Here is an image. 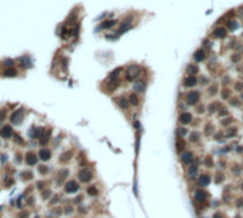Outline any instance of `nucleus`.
Wrapping results in <instances>:
<instances>
[{"label":"nucleus","mask_w":243,"mask_h":218,"mask_svg":"<svg viewBox=\"0 0 243 218\" xmlns=\"http://www.w3.org/2000/svg\"><path fill=\"white\" fill-rule=\"evenodd\" d=\"M238 207H243V200H239V201H238Z\"/></svg>","instance_id":"4c0bfd02"},{"label":"nucleus","mask_w":243,"mask_h":218,"mask_svg":"<svg viewBox=\"0 0 243 218\" xmlns=\"http://www.w3.org/2000/svg\"><path fill=\"white\" fill-rule=\"evenodd\" d=\"M115 23H116L115 20H112V22H106V23H103V27H105V29H109V27H112Z\"/></svg>","instance_id":"b1692460"},{"label":"nucleus","mask_w":243,"mask_h":218,"mask_svg":"<svg viewBox=\"0 0 243 218\" xmlns=\"http://www.w3.org/2000/svg\"><path fill=\"white\" fill-rule=\"evenodd\" d=\"M213 218H225V217H223V214H222V213H216V214L213 215Z\"/></svg>","instance_id":"72a5a7b5"},{"label":"nucleus","mask_w":243,"mask_h":218,"mask_svg":"<svg viewBox=\"0 0 243 218\" xmlns=\"http://www.w3.org/2000/svg\"><path fill=\"white\" fill-rule=\"evenodd\" d=\"M236 133H238V130L233 127L232 130H229V133H227V137H235V136H236Z\"/></svg>","instance_id":"393cba45"},{"label":"nucleus","mask_w":243,"mask_h":218,"mask_svg":"<svg viewBox=\"0 0 243 218\" xmlns=\"http://www.w3.org/2000/svg\"><path fill=\"white\" fill-rule=\"evenodd\" d=\"M6 74H7V76H14L16 72H14V70H9V72H6Z\"/></svg>","instance_id":"e433bc0d"},{"label":"nucleus","mask_w":243,"mask_h":218,"mask_svg":"<svg viewBox=\"0 0 243 218\" xmlns=\"http://www.w3.org/2000/svg\"><path fill=\"white\" fill-rule=\"evenodd\" d=\"M87 192H89L90 195H97V188H94V187H90V188L87 190Z\"/></svg>","instance_id":"5701e85b"},{"label":"nucleus","mask_w":243,"mask_h":218,"mask_svg":"<svg viewBox=\"0 0 243 218\" xmlns=\"http://www.w3.org/2000/svg\"><path fill=\"white\" fill-rule=\"evenodd\" d=\"M219 114H220V115H226V114H227V111H226V109H222L220 111H219Z\"/></svg>","instance_id":"c9c22d12"},{"label":"nucleus","mask_w":243,"mask_h":218,"mask_svg":"<svg viewBox=\"0 0 243 218\" xmlns=\"http://www.w3.org/2000/svg\"><path fill=\"white\" fill-rule=\"evenodd\" d=\"M117 103H119V106H120L122 109H127V106H129V101L126 99H119Z\"/></svg>","instance_id":"6ab92c4d"},{"label":"nucleus","mask_w":243,"mask_h":218,"mask_svg":"<svg viewBox=\"0 0 243 218\" xmlns=\"http://www.w3.org/2000/svg\"><path fill=\"white\" fill-rule=\"evenodd\" d=\"M129 100H130V103H132L133 106H137V104H139V99H137V96H136V94H130Z\"/></svg>","instance_id":"a211bd4d"},{"label":"nucleus","mask_w":243,"mask_h":218,"mask_svg":"<svg viewBox=\"0 0 243 218\" xmlns=\"http://www.w3.org/2000/svg\"><path fill=\"white\" fill-rule=\"evenodd\" d=\"M230 123H232V118H226V120H223V121H222V124H223V126H229Z\"/></svg>","instance_id":"bb28decb"},{"label":"nucleus","mask_w":243,"mask_h":218,"mask_svg":"<svg viewBox=\"0 0 243 218\" xmlns=\"http://www.w3.org/2000/svg\"><path fill=\"white\" fill-rule=\"evenodd\" d=\"M40 173H46V167H40Z\"/></svg>","instance_id":"ea45409f"},{"label":"nucleus","mask_w":243,"mask_h":218,"mask_svg":"<svg viewBox=\"0 0 243 218\" xmlns=\"http://www.w3.org/2000/svg\"><path fill=\"white\" fill-rule=\"evenodd\" d=\"M199 99H200V96H199V93L198 91H190V93H187L186 94V101H187V104H196L198 101H199Z\"/></svg>","instance_id":"f257e3e1"},{"label":"nucleus","mask_w":243,"mask_h":218,"mask_svg":"<svg viewBox=\"0 0 243 218\" xmlns=\"http://www.w3.org/2000/svg\"><path fill=\"white\" fill-rule=\"evenodd\" d=\"M50 155H52V153H50V150H47V148H41L40 153H39V157H40L41 160H49L50 158Z\"/></svg>","instance_id":"f8f14e48"},{"label":"nucleus","mask_w":243,"mask_h":218,"mask_svg":"<svg viewBox=\"0 0 243 218\" xmlns=\"http://www.w3.org/2000/svg\"><path fill=\"white\" fill-rule=\"evenodd\" d=\"M236 87H238V90H243V84H238Z\"/></svg>","instance_id":"58836bf2"},{"label":"nucleus","mask_w":243,"mask_h":218,"mask_svg":"<svg viewBox=\"0 0 243 218\" xmlns=\"http://www.w3.org/2000/svg\"><path fill=\"white\" fill-rule=\"evenodd\" d=\"M216 182H217V184H219V182H223V175H222V174H217V175H216Z\"/></svg>","instance_id":"a878e982"},{"label":"nucleus","mask_w":243,"mask_h":218,"mask_svg":"<svg viewBox=\"0 0 243 218\" xmlns=\"http://www.w3.org/2000/svg\"><path fill=\"white\" fill-rule=\"evenodd\" d=\"M199 140H200V134H199V133H196V131H195V133H192V136H190V141H192V143H198Z\"/></svg>","instance_id":"f3484780"},{"label":"nucleus","mask_w":243,"mask_h":218,"mask_svg":"<svg viewBox=\"0 0 243 218\" xmlns=\"http://www.w3.org/2000/svg\"><path fill=\"white\" fill-rule=\"evenodd\" d=\"M236 26H238V24H236L235 22H232V23H229V29H236Z\"/></svg>","instance_id":"f704fd0d"},{"label":"nucleus","mask_w":243,"mask_h":218,"mask_svg":"<svg viewBox=\"0 0 243 218\" xmlns=\"http://www.w3.org/2000/svg\"><path fill=\"white\" fill-rule=\"evenodd\" d=\"M187 173H189V175H190V177H195V175L198 174V167L192 165V167L189 168V171H187Z\"/></svg>","instance_id":"aec40b11"},{"label":"nucleus","mask_w":243,"mask_h":218,"mask_svg":"<svg viewBox=\"0 0 243 218\" xmlns=\"http://www.w3.org/2000/svg\"><path fill=\"white\" fill-rule=\"evenodd\" d=\"M192 120H193V117H192V114L190 113H182L180 114V118H179V121L183 124V126H186V124H190L192 123Z\"/></svg>","instance_id":"20e7f679"},{"label":"nucleus","mask_w":243,"mask_h":218,"mask_svg":"<svg viewBox=\"0 0 243 218\" xmlns=\"http://www.w3.org/2000/svg\"><path fill=\"white\" fill-rule=\"evenodd\" d=\"M22 118H23V111H22V110H17V111H14L13 115H12V123L19 124V121H22Z\"/></svg>","instance_id":"6e6552de"},{"label":"nucleus","mask_w":243,"mask_h":218,"mask_svg":"<svg viewBox=\"0 0 243 218\" xmlns=\"http://www.w3.org/2000/svg\"><path fill=\"white\" fill-rule=\"evenodd\" d=\"M204 164H206L207 167H213V160H212V157H206Z\"/></svg>","instance_id":"4be33fe9"},{"label":"nucleus","mask_w":243,"mask_h":218,"mask_svg":"<svg viewBox=\"0 0 243 218\" xmlns=\"http://www.w3.org/2000/svg\"><path fill=\"white\" fill-rule=\"evenodd\" d=\"M193 57H195V60H196V61H202L203 59H204V51H203V50H198V51L195 53V56H193Z\"/></svg>","instance_id":"dca6fc26"},{"label":"nucleus","mask_w":243,"mask_h":218,"mask_svg":"<svg viewBox=\"0 0 243 218\" xmlns=\"http://www.w3.org/2000/svg\"><path fill=\"white\" fill-rule=\"evenodd\" d=\"M4 115H6V110H0V121L4 118Z\"/></svg>","instance_id":"473e14b6"},{"label":"nucleus","mask_w":243,"mask_h":218,"mask_svg":"<svg viewBox=\"0 0 243 218\" xmlns=\"http://www.w3.org/2000/svg\"><path fill=\"white\" fill-rule=\"evenodd\" d=\"M64 190H66V192H69V194L77 192V191H79V184L76 181H69V182H66Z\"/></svg>","instance_id":"f03ea898"},{"label":"nucleus","mask_w":243,"mask_h":218,"mask_svg":"<svg viewBox=\"0 0 243 218\" xmlns=\"http://www.w3.org/2000/svg\"><path fill=\"white\" fill-rule=\"evenodd\" d=\"M69 155H72V153H66V154H63L62 161H67V160H69Z\"/></svg>","instance_id":"cd10ccee"},{"label":"nucleus","mask_w":243,"mask_h":218,"mask_svg":"<svg viewBox=\"0 0 243 218\" xmlns=\"http://www.w3.org/2000/svg\"><path fill=\"white\" fill-rule=\"evenodd\" d=\"M222 97H223V99H227V97H229V91H227V90H223V91H222Z\"/></svg>","instance_id":"c85d7f7f"},{"label":"nucleus","mask_w":243,"mask_h":218,"mask_svg":"<svg viewBox=\"0 0 243 218\" xmlns=\"http://www.w3.org/2000/svg\"><path fill=\"white\" fill-rule=\"evenodd\" d=\"M214 36L216 37H219V38H223V37H226V30L225 29H216L214 30Z\"/></svg>","instance_id":"2eb2a0df"},{"label":"nucleus","mask_w":243,"mask_h":218,"mask_svg":"<svg viewBox=\"0 0 243 218\" xmlns=\"http://www.w3.org/2000/svg\"><path fill=\"white\" fill-rule=\"evenodd\" d=\"M196 83H198V78L195 76H189L187 78H185V86L186 87H193V86H196Z\"/></svg>","instance_id":"9d476101"},{"label":"nucleus","mask_w":243,"mask_h":218,"mask_svg":"<svg viewBox=\"0 0 243 218\" xmlns=\"http://www.w3.org/2000/svg\"><path fill=\"white\" fill-rule=\"evenodd\" d=\"M242 188H243V182H242Z\"/></svg>","instance_id":"a19ab883"},{"label":"nucleus","mask_w":243,"mask_h":218,"mask_svg":"<svg viewBox=\"0 0 243 218\" xmlns=\"http://www.w3.org/2000/svg\"><path fill=\"white\" fill-rule=\"evenodd\" d=\"M216 109H217V104H212V106L209 107V111H210V113H214Z\"/></svg>","instance_id":"7c9ffc66"},{"label":"nucleus","mask_w":243,"mask_h":218,"mask_svg":"<svg viewBox=\"0 0 243 218\" xmlns=\"http://www.w3.org/2000/svg\"><path fill=\"white\" fill-rule=\"evenodd\" d=\"M198 182L200 184V185H209V182H210V177L209 175H206V174H203V175H200L199 177V180H198Z\"/></svg>","instance_id":"ddd939ff"},{"label":"nucleus","mask_w":243,"mask_h":218,"mask_svg":"<svg viewBox=\"0 0 243 218\" xmlns=\"http://www.w3.org/2000/svg\"><path fill=\"white\" fill-rule=\"evenodd\" d=\"M195 198H196V201H198V202H204V201H206V198H207V194H206V191H203V190H196V192H195Z\"/></svg>","instance_id":"39448f33"},{"label":"nucleus","mask_w":243,"mask_h":218,"mask_svg":"<svg viewBox=\"0 0 243 218\" xmlns=\"http://www.w3.org/2000/svg\"><path fill=\"white\" fill-rule=\"evenodd\" d=\"M145 87H146V83H145L143 80L134 83V90H136V91H145Z\"/></svg>","instance_id":"4468645a"},{"label":"nucleus","mask_w":243,"mask_h":218,"mask_svg":"<svg viewBox=\"0 0 243 218\" xmlns=\"http://www.w3.org/2000/svg\"><path fill=\"white\" fill-rule=\"evenodd\" d=\"M79 180L83 181V182H89L90 180H92V171L87 170V168L81 170L80 173H79Z\"/></svg>","instance_id":"7ed1b4c3"},{"label":"nucleus","mask_w":243,"mask_h":218,"mask_svg":"<svg viewBox=\"0 0 243 218\" xmlns=\"http://www.w3.org/2000/svg\"><path fill=\"white\" fill-rule=\"evenodd\" d=\"M187 73L192 74V76L196 74V73H198V67H196V66H189V67H187Z\"/></svg>","instance_id":"412c9836"},{"label":"nucleus","mask_w":243,"mask_h":218,"mask_svg":"<svg viewBox=\"0 0 243 218\" xmlns=\"http://www.w3.org/2000/svg\"><path fill=\"white\" fill-rule=\"evenodd\" d=\"M204 131H206V134H207V133H212V131H213V127H212V126H206V130H204Z\"/></svg>","instance_id":"2f4dec72"},{"label":"nucleus","mask_w":243,"mask_h":218,"mask_svg":"<svg viewBox=\"0 0 243 218\" xmlns=\"http://www.w3.org/2000/svg\"><path fill=\"white\" fill-rule=\"evenodd\" d=\"M12 134H13V131H12V127H9V126H6L0 130V136L3 138H9V137H12Z\"/></svg>","instance_id":"1a4fd4ad"},{"label":"nucleus","mask_w":243,"mask_h":218,"mask_svg":"<svg viewBox=\"0 0 243 218\" xmlns=\"http://www.w3.org/2000/svg\"><path fill=\"white\" fill-rule=\"evenodd\" d=\"M26 157H27V158H26V163H27L29 165H35V164L37 163V157H36L33 153H29Z\"/></svg>","instance_id":"9b49d317"},{"label":"nucleus","mask_w":243,"mask_h":218,"mask_svg":"<svg viewBox=\"0 0 243 218\" xmlns=\"http://www.w3.org/2000/svg\"><path fill=\"white\" fill-rule=\"evenodd\" d=\"M179 134H180V136H186V134H187V130H186V128H180V130H179Z\"/></svg>","instance_id":"c756f323"},{"label":"nucleus","mask_w":243,"mask_h":218,"mask_svg":"<svg viewBox=\"0 0 243 218\" xmlns=\"http://www.w3.org/2000/svg\"><path fill=\"white\" fill-rule=\"evenodd\" d=\"M136 76H139V67H137V66H130V67L127 69V78L132 80V78L136 77Z\"/></svg>","instance_id":"0eeeda50"},{"label":"nucleus","mask_w":243,"mask_h":218,"mask_svg":"<svg viewBox=\"0 0 243 218\" xmlns=\"http://www.w3.org/2000/svg\"><path fill=\"white\" fill-rule=\"evenodd\" d=\"M192 161H193V154H192L190 151H185V153L182 154V163L186 164V165H189Z\"/></svg>","instance_id":"423d86ee"}]
</instances>
